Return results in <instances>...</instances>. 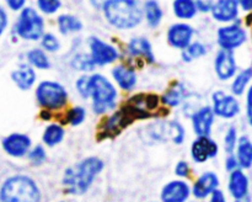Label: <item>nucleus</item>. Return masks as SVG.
Masks as SVG:
<instances>
[{"instance_id": "obj_38", "label": "nucleus", "mask_w": 252, "mask_h": 202, "mask_svg": "<svg viewBox=\"0 0 252 202\" xmlns=\"http://www.w3.org/2000/svg\"><path fill=\"white\" fill-rule=\"evenodd\" d=\"M76 90L83 98H90V75H81L76 80Z\"/></svg>"}, {"instance_id": "obj_18", "label": "nucleus", "mask_w": 252, "mask_h": 202, "mask_svg": "<svg viewBox=\"0 0 252 202\" xmlns=\"http://www.w3.org/2000/svg\"><path fill=\"white\" fill-rule=\"evenodd\" d=\"M228 187L229 192L235 200L246 197L249 195V190H250V181H249L248 175L241 169H236L231 171Z\"/></svg>"}, {"instance_id": "obj_2", "label": "nucleus", "mask_w": 252, "mask_h": 202, "mask_svg": "<svg viewBox=\"0 0 252 202\" xmlns=\"http://www.w3.org/2000/svg\"><path fill=\"white\" fill-rule=\"evenodd\" d=\"M106 20L120 30H130L142 22L144 12L137 0H110L102 7Z\"/></svg>"}, {"instance_id": "obj_44", "label": "nucleus", "mask_w": 252, "mask_h": 202, "mask_svg": "<svg viewBox=\"0 0 252 202\" xmlns=\"http://www.w3.org/2000/svg\"><path fill=\"white\" fill-rule=\"evenodd\" d=\"M25 2H26V0H6L7 6L11 10H15V11L21 10L25 6Z\"/></svg>"}, {"instance_id": "obj_4", "label": "nucleus", "mask_w": 252, "mask_h": 202, "mask_svg": "<svg viewBox=\"0 0 252 202\" xmlns=\"http://www.w3.org/2000/svg\"><path fill=\"white\" fill-rule=\"evenodd\" d=\"M117 89L102 74L90 75V98L95 113H105L115 107L117 100Z\"/></svg>"}, {"instance_id": "obj_15", "label": "nucleus", "mask_w": 252, "mask_h": 202, "mask_svg": "<svg viewBox=\"0 0 252 202\" xmlns=\"http://www.w3.org/2000/svg\"><path fill=\"white\" fill-rule=\"evenodd\" d=\"M213 108L209 106H203L192 115V125L196 135H209L212 131V126L214 122Z\"/></svg>"}, {"instance_id": "obj_29", "label": "nucleus", "mask_w": 252, "mask_h": 202, "mask_svg": "<svg viewBox=\"0 0 252 202\" xmlns=\"http://www.w3.org/2000/svg\"><path fill=\"white\" fill-rule=\"evenodd\" d=\"M57 25H58V30L61 34H75L83 29V24L80 20L74 15L64 14L57 19Z\"/></svg>"}, {"instance_id": "obj_34", "label": "nucleus", "mask_w": 252, "mask_h": 202, "mask_svg": "<svg viewBox=\"0 0 252 202\" xmlns=\"http://www.w3.org/2000/svg\"><path fill=\"white\" fill-rule=\"evenodd\" d=\"M86 112L84 107L81 106H75V107L70 108L68 112L65 113V122L70 123L71 126H78L85 120Z\"/></svg>"}, {"instance_id": "obj_20", "label": "nucleus", "mask_w": 252, "mask_h": 202, "mask_svg": "<svg viewBox=\"0 0 252 202\" xmlns=\"http://www.w3.org/2000/svg\"><path fill=\"white\" fill-rule=\"evenodd\" d=\"M218 185L219 179L214 172H204L194 182L192 192H193V195L197 199H204L208 195L213 194L217 190V187H218Z\"/></svg>"}, {"instance_id": "obj_42", "label": "nucleus", "mask_w": 252, "mask_h": 202, "mask_svg": "<svg viewBox=\"0 0 252 202\" xmlns=\"http://www.w3.org/2000/svg\"><path fill=\"white\" fill-rule=\"evenodd\" d=\"M225 168L230 172L240 168V165H239V162H238V158H236V155L229 154V157L226 158V160H225Z\"/></svg>"}, {"instance_id": "obj_7", "label": "nucleus", "mask_w": 252, "mask_h": 202, "mask_svg": "<svg viewBox=\"0 0 252 202\" xmlns=\"http://www.w3.org/2000/svg\"><path fill=\"white\" fill-rule=\"evenodd\" d=\"M218 44L220 49L235 51L248 41V32L241 26L240 22H231L218 30Z\"/></svg>"}, {"instance_id": "obj_22", "label": "nucleus", "mask_w": 252, "mask_h": 202, "mask_svg": "<svg viewBox=\"0 0 252 202\" xmlns=\"http://www.w3.org/2000/svg\"><path fill=\"white\" fill-rule=\"evenodd\" d=\"M128 53L137 58H143L148 63H154L155 57L150 42L144 37H135L128 43Z\"/></svg>"}, {"instance_id": "obj_8", "label": "nucleus", "mask_w": 252, "mask_h": 202, "mask_svg": "<svg viewBox=\"0 0 252 202\" xmlns=\"http://www.w3.org/2000/svg\"><path fill=\"white\" fill-rule=\"evenodd\" d=\"M212 108L214 113L221 118H230L236 117L240 113L241 106L239 102L238 98L233 94L224 93V91H216L212 95Z\"/></svg>"}, {"instance_id": "obj_41", "label": "nucleus", "mask_w": 252, "mask_h": 202, "mask_svg": "<svg viewBox=\"0 0 252 202\" xmlns=\"http://www.w3.org/2000/svg\"><path fill=\"white\" fill-rule=\"evenodd\" d=\"M175 172L177 176L180 177H187L189 175V165L186 162H179L176 168H175Z\"/></svg>"}, {"instance_id": "obj_40", "label": "nucleus", "mask_w": 252, "mask_h": 202, "mask_svg": "<svg viewBox=\"0 0 252 202\" xmlns=\"http://www.w3.org/2000/svg\"><path fill=\"white\" fill-rule=\"evenodd\" d=\"M245 98V110H246V120L248 123L252 127V85L249 86L246 90Z\"/></svg>"}, {"instance_id": "obj_26", "label": "nucleus", "mask_w": 252, "mask_h": 202, "mask_svg": "<svg viewBox=\"0 0 252 202\" xmlns=\"http://www.w3.org/2000/svg\"><path fill=\"white\" fill-rule=\"evenodd\" d=\"M186 94L187 90L185 85H182L181 83H175L174 85H171L165 91L161 98V101L164 105L175 107V106H179L186 99Z\"/></svg>"}, {"instance_id": "obj_39", "label": "nucleus", "mask_w": 252, "mask_h": 202, "mask_svg": "<svg viewBox=\"0 0 252 202\" xmlns=\"http://www.w3.org/2000/svg\"><path fill=\"white\" fill-rule=\"evenodd\" d=\"M29 158L33 164L39 165L46 160V152H44V149L41 145H37V147H34L33 149L30 152Z\"/></svg>"}, {"instance_id": "obj_3", "label": "nucleus", "mask_w": 252, "mask_h": 202, "mask_svg": "<svg viewBox=\"0 0 252 202\" xmlns=\"http://www.w3.org/2000/svg\"><path fill=\"white\" fill-rule=\"evenodd\" d=\"M1 202H39L41 195L37 185L27 176L10 177L0 191Z\"/></svg>"}, {"instance_id": "obj_11", "label": "nucleus", "mask_w": 252, "mask_h": 202, "mask_svg": "<svg viewBox=\"0 0 252 202\" xmlns=\"http://www.w3.org/2000/svg\"><path fill=\"white\" fill-rule=\"evenodd\" d=\"M214 70L220 80L233 79L238 73V63L233 51L220 49L214 58Z\"/></svg>"}, {"instance_id": "obj_48", "label": "nucleus", "mask_w": 252, "mask_h": 202, "mask_svg": "<svg viewBox=\"0 0 252 202\" xmlns=\"http://www.w3.org/2000/svg\"><path fill=\"white\" fill-rule=\"evenodd\" d=\"M90 1L93 2V5L95 7H98V9H102L103 5H105L107 1H110V0H90Z\"/></svg>"}, {"instance_id": "obj_31", "label": "nucleus", "mask_w": 252, "mask_h": 202, "mask_svg": "<svg viewBox=\"0 0 252 202\" xmlns=\"http://www.w3.org/2000/svg\"><path fill=\"white\" fill-rule=\"evenodd\" d=\"M64 138V130L62 128V126L53 123V125H49L48 127L44 130L43 133V142L46 143L49 147H53L57 145L58 143H61Z\"/></svg>"}, {"instance_id": "obj_10", "label": "nucleus", "mask_w": 252, "mask_h": 202, "mask_svg": "<svg viewBox=\"0 0 252 202\" xmlns=\"http://www.w3.org/2000/svg\"><path fill=\"white\" fill-rule=\"evenodd\" d=\"M134 120H137V118L133 115L132 111H130L127 106H125V107L121 108L118 112L113 113L112 116H110V117L106 120L105 125L102 126V130H101L100 135H102V137H112V135H118L123 128L129 126Z\"/></svg>"}, {"instance_id": "obj_16", "label": "nucleus", "mask_w": 252, "mask_h": 202, "mask_svg": "<svg viewBox=\"0 0 252 202\" xmlns=\"http://www.w3.org/2000/svg\"><path fill=\"white\" fill-rule=\"evenodd\" d=\"M191 190L182 180H175L164 186L161 191L162 202H186L189 200Z\"/></svg>"}, {"instance_id": "obj_12", "label": "nucleus", "mask_w": 252, "mask_h": 202, "mask_svg": "<svg viewBox=\"0 0 252 202\" xmlns=\"http://www.w3.org/2000/svg\"><path fill=\"white\" fill-rule=\"evenodd\" d=\"M194 30L186 22H177L167 30V42L170 46L177 49H186L192 43Z\"/></svg>"}, {"instance_id": "obj_6", "label": "nucleus", "mask_w": 252, "mask_h": 202, "mask_svg": "<svg viewBox=\"0 0 252 202\" xmlns=\"http://www.w3.org/2000/svg\"><path fill=\"white\" fill-rule=\"evenodd\" d=\"M16 32L21 38L37 41L42 38L44 32V22L41 15L32 7H25L20 14L16 24Z\"/></svg>"}, {"instance_id": "obj_27", "label": "nucleus", "mask_w": 252, "mask_h": 202, "mask_svg": "<svg viewBox=\"0 0 252 202\" xmlns=\"http://www.w3.org/2000/svg\"><path fill=\"white\" fill-rule=\"evenodd\" d=\"M172 10L175 16L181 20H191L198 12L196 0H174Z\"/></svg>"}, {"instance_id": "obj_46", "label": "nucleus", "mask_w": 252, "mask_h": 202, "mask_svg": "<svg viewBox=\"0 0 252 202\" xmlns=\"http://www.w3.org/2000/svg\"><path fill=\"white\" fill-rule=\"evenodd\" d=\"M211 202H226V200H225V196H224V194L220 191V190H216V191L212 194Z\"/></svg>"}, {"instance_id": "obj_33", "label": "nucleus", "mask_w": 252, "mask_h": 202, "mask_svg": "<svg viewBox=\"0 0 252 202\" xmlns=\"http://www.w3.org/2000/svg\"><path fill=\"white\" fill-rule=\"evenodd\" d=\"M73 67L81 71H91L96 67L95 62L91 58L90 54H76L71 62Z\"/></svg>"}, {"instance_id": "obj_30", "label": "nucleus", "mask_w": 252, "mask_h": 202, "mask_svg": "<svg viewBox=\"0 0 252 202\" xmlns=\"http://www.w3.org/2000/svg\"><path fill=\"white\" fill-rule=\"evenodd\" d=\"M27 61L32 67L37 69H48L51 67V62H49L48 56L43 49L34 48L27 53Z\"/></svg>"}, {"instance_id": "obj_49", "label": "nucleus", "mask_w": 252, "mask_h": 202, "mask_svg": "<svg viewBox=\"0 0 252 202\" xmlns=\"http://www.w3.org/2000/svg\"><path fill=\"white\" fill-rule=\"evenodd\" d=\"M235 202H251V199H250V196H246V197H243V199H238V200H235Z\"/></svg>"}, {"instance_id": "obj_36", "label": "nucleus", "mask_w": 252, "mask_h": 202, "mask_svg": "<svg viewBox=\"0 0 252 202\" xmlns=\"http://www.w3.org/2000/svg\"><path fill=\"white\" fill-rule=\"evenodd\" d=\"M41 44L47 52H57L61 47V42L53 34H44L41 38Z\"/></svg>"}, {"instance_id": "obj_32", "label": "nucleus", "mask_w": 252, "mask_h": 202, "mask_svg": "<svg viewBox=\"0 0 252 202\" xmlns=\"http://www.w3.org/2000/svg\"><path fill=\"white\" fill-rule=\"evenodd\" d=\"M207 53V47L201 42H192L186 49L182 52V58L185 62H191L198 59Z\"/></svg>"}, {"instance_id": "obj_37", "label": "nucleus", "mask_w": 252, "mask_h": 202, "mask_svg": "<svg viewBox=\"0 0 252 202\" xmlns=\"http://www.w3.org/2000/svg\"><path fill=\"white\" fill-rule=\"evenodd\" d=\"M38 9L47 15L57 12L61 7V0H37Z\"/></svg>"}, {"instance_id": "obj_25", "label": "nucleus", "mask_w": 252, "mask_h": 202, "mask_svg": "<svg viewBox=\"0 0 252 202\" xmlns=\"http://www.w3.org/2000/svg\"><path fill=\"white\" fill-rule=\"evenodd\" d=\"M252 81V68L248 67V68L243 69L241 71L236 73V75L233 78L231 81L230 90L231 94L235 96H241L246 93Z\"/></svg>"}, {"instance_id": "obj_5", "label": "nucleus", "mask_w": 252, "mask_h": 202, "mask_svg": "<svg viewBox=\"0 0 252 202\" xmlns=\"http://www.w3.org/2000/svg\"><path fill=\"white\" fill-rule=\"evenodd\" d=\"M36 99L46 110H59L68 102V91L62 84L52 80H44L36 89Z\"/></svg>"}, {"instance_id": "obj_1", "label": "nucleus", "mask_w": 252, "mask_h": 202, "mask_svg": "<svg viewBox=\"0 0 252 202\" xmlns=\"http://www.w3.org/2000/svg\"><path fill=\"white\" fill-rule=\"evenodd\" d=\"M103 168L102 160L96 157L86 158L83 162L65 170L63 185L70 194L80 195L88 191L95 177Z\"/></svg>"}, {"instance_id": "obj_13", "label": "nucleus", "mask_w": 252, "mask_h": 202, "mask_svg": "<svg viewBox=\"0 0 252 202\" xmlns=\"http://www.w3.org/2000/svg\"><path fill=\"white\" fill-rule=\"evenodd\" d=\"M238 0H217L212 7V16L223 24H231L238 20L240 14Z\"/></svg>"}, {"instance_id": "obj_43", "label": "nucleus", "mask_w": 252, "mask_h": 202, "mask_svg": "<svg viewBox=\"0 0 252 202\" xmlns=\"http://www.w3.org/2000/svg\"><path fill=\"white\" fill-rule=\"evenodd\" d=\"M196 4H197V10H198V11L211 12L214 2H212L211 0H196Z\"/></svg>"}, {"instance_id": "obj_17", "label": "nucleus", "mask_w": 252, "mask_h": 202, "mask_svg": "<svg viewBox=\"0 0 252 202\" xmlns=\"http://www.w3.org/2000/svg\"><path fill=\"white\" fill-rule=\"evenodd\" d=\"M31 139L21 133H14L2 140V148L11 157H22L29 152Z\"/></svg>"}, {"instance_id": "obj_24", "label": "nucleus", "mask_w": 252, "mask_h": 202, "mask_svg": "<svg viewBox=\"0 0 252 202\" xmlns=\"http://www.w3.org/2000/svg\"><path fill=\"white\" fill-rule=\"evenodd\" d=\"M236 158L241 169H250L252 167V140L248 135L239 138L236 145Z\"/></svg>"}, {"instance_id": "obj_47", "label": "nucleus", "mask_w": 252, "mask_h": 202, "mask_svg": "<svg viewBox=\"0 0 252 202\" xmlns=\"http://www.w3.org/2000/svg\"><path fill=\"white\" fill-rule=\"evenodd\" d=\"M238 2L243 11L252 12V0H238Z\"/></svg>"}, {"instance_id": "obj_45", "label": "nucleus", "mask_w": 252, "mask_h": 202, "mask_svg": "<svg viewBox=\"0 0 252 202\" xmlns=\"http://www.w3.org/2000/svg\"><path fill=\"white\" fill-rule=\"evenodd\" d=\"M7 26V16H6V12L0 7V36L2 34V32L5 31Z\"/></svg>"}, {"instance_id": "obj_28", "label": "nucleus", "mask_w": 252, "mask_h": 202, "mask_svg": "<svg viewBox=\"0 0 252 202\" xmlns=\"http://www.w3.org/2000/svg\"><path fill=\"white\" fill-rule=\"evenodd\" d=\"M144 12L147 24L150 27H158L162 20V9L158 0H147L144 4Z\"/></svg>"}, {"instance_id": "obj_9", "label": "nucleus", "mask_w": 252, "mask_h": 202, "mask_svg": "<svg viewBox=\"0 0 252 202\" xmlns=\"http://www.w3.org/2000/svg\"><path fill=\"white\" fill-rule=\"evenodd\" d=\"M89 48H90V56L94 59L96 66H106L116 62L120 57L118 49L112 44L102 41L97 37H91L89 39Z\"/></svg>"}, {"instance_id": "obj_19", "label": "nucleus", "mask_w": 252, "mask_h": 202, "mask_svg": "<svg viewBox=\"0 0 252 202\" xmlns=\"http://www.w3.org/2000/svg\"><path fill=\"white\" fill-rule=\"evenodd\" d=\"M112 76L115 79L116 84L121 89H123V90L129 91L134 89V86L137 85V73H135V70L132 67L126 66V64L116 66L112 69Z\"/></svg>"}, {"instance_id": "obj_21", "label": "nucleus", "mask_w": 252, "mask_h": 202, "mask_svg": "<svg viewBox=\"0 0 252 202\" xmlns=\"http://www.w3.org/2000/svg\"><path fill=\"white\" fill-rule=\"evenodd\" d=\"M153 135L158 139H170L176 144H180L185 139V130L179 122H167L155 128Z\"/></svg>"}, {"instance_id": "obj_23", "label": "nucleus", "mask_w": 252, "mask_h": 202, "mask_svg": "<svg viewBox=\"0 0 252 202\" xmlns=\"http://www.w3.org/2000/svg\"><path fill=\"white\" fill-rule=\"evenodd\" d=\"M11 78L14 83L22 90H29L33 86L36 81V73H34L32 66L21 64L19 68L15 69L11 74Z\"/></svg>"}, {"instance_id": "obj_14", "label": "nucleus", "mask_w": 252, "mask_h": 202, "mask_svg": "<svg viewBox=\"0 0 252 202\" xmlns=\"http://www.w3.org/2000/svg\"><path fill=\"white\" fill-rule=\"evenodd\" d=\"M191 154L196 163H204L218 154V144L209 135H199L192 143Z\"/></svg>"}, {"instance_id": "obj_35", "label": "nucleus", "mask_w": 252, "mask_h": 202, "mask_svg": "<svg viewBox=\"0 0 252 202\" xmlns=\"http://www.w3.org/2000/svg\"><path fill=\"white\" fill-rule=\"evenodd\" d=\"M238 131H236L235 127H230L226 131L225 137H224V148H225V152L228 154H233L236 145H238Z\"/></svg>"}]
</instances>
